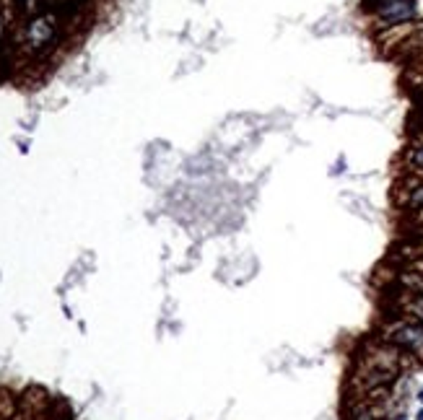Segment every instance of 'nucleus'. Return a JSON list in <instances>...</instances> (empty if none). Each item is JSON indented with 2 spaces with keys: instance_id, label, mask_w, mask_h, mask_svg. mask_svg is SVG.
Listing matches in <instances>:
<instances>
[{
  "instance_id": "nucleus-9",
  "label": "nucleus",
  "mask_w": 423,
  "mask_h": 420,
  "mask_svg": "<svg viewBox=\"0 0 423 420\" xmlns=\"http://www.w3.org/2000/svg\"><path fill=\"white\" fill-rule=\"evenodd\" d=\"M418 399H421V402H423V389H421V392H418Z\"/></svg>"
},
{
  "instance_id": "nucleus-7",
  "label": "nucleus",
  "mask_w": 423,
  "mask_h": 420,
  "mask_svg": "<svg viewBox=\"0 0 423 420\" xmlns=\"http://www.w3.org/2000/svg\"><path fill=\"white\" fill-rule=\"evenodd\" d=\"M402 161H405V169H408V174L423 176V138L415 140L413 145H408V148H405V153H402Z\"/></svg>"
},
{
  "instance_id": "nucleus-8",
  "label": "nucleus",
  "mask_w": 423,
  "mask_h": 420,
  "mask_svg": "<svg viewBox=\"0 0 423 420\" xmlns=\"http://www.w3.org/2000/svg\"><path fill=\"white\" fill-rule=\"evenodd\" d=\"M415 420H423V410H418V415H415Z\"/></svg>"
},
{
  "instance_id": "nucleus-5",
  "label": "nucleus",
  "mask_w": 423,
  "mask_h": 420,
  "mask_svg": "<svg viewBox=\"0 0 423 420\" xmlns=\"http://www.w3.org/2000/svg\"><path fill=\"white\" fill-rule=\"evenodd\" d=\"M387 306L389 316H400V319H411V322H421L423 325V293L395 291Z\"/></svg>"
},
{
  "instance_id": "nucleus-1",
  "label": "nucleus",
  "mask_w": 423,
  "mask_h": 420,
  "mask_svg": "<svg viewBox=\"0 0 423 420\" xmlns=\"http://www.w3.org/2000/svg\"><path fill=\"white\" fill-rule=\"evenodd\" d=\"M376 338L389 342L392 348L402 350L413 361H423V325L411 322V319H400V316H387L379 329Z\"/></svg>"
},
{
  "instance_id": "nucleus-10",
  "label": "nucleus",
  "mask_w": 423,
  "mask_h": 420,
  "mask_svg": "<svg viewBox=\"0 0 423 420\" xmlns=\"http://www.w3.org/2000/svg\"><path fill=\"white\" fill-rule=\"evenodd\" d=\"M400 420H402V418H400Z\"/></svg>"
},
{
  "instance_id": "nucleus-2",
  "label": "nucleus",
  "mask_w": 423,
  "mask_h": 420,
  "mask_svg": "<svg viewBox=\"0 0 423 420\" xmlns=\"http://www.w3.org/2000/svg\"><path fill=\"white\" fill-rule=\"evenodd\" d=\"M62 23H60V13L47 8V11L32 16L24 26V47L34 55H42L58 45Z\"/></svg>"
},
{
  "instance_id": "nucleus-4",
  "label": "nucleus",
  "mask_w": 423,
  "mask_h": 420,
  "mask_svg": "<svg viewBox=\"0 0 423 420\" xmlns=\"http://www.w3.org/2000/svg\"><path fill=\"white\" fill-rule=\"evenodd\" d=\"M395 205L402 213H418L423 210V176L408 174L395 187Z\"/></svg>"
},
{
  "instance_id": "nucleus-3",
  "label": "nucleus",
  "mask_w": 423,
  "mask_h": 420,
  "mask_svg": "<svg viewBox=\"0 0 423 420\" xmlns=\"http://www.w3.org/2000/svg\"><path fill=\"white\" fill-rule=\"evenodd\" d=\"M418 16V0H389L371 11V19L379 29H395L402 23H411Z\"/></svg>"
},
{
  "instance_id": "nucleus-6",
  "label": "nucleus",
  "mask_w": 423,
  "mask_h": 420,
  "mask_svg": "<svg viewBox=\"0 0 423 420\" xmlns=\"http://www.w3.org/2000/svg\"><path fill=\"white\" fill-rule=\"evenodd\" d=\"M348 420H387V415L376 408L374 402L353 399L351 408H348Z\"/></svg>"
}]
</instances>
